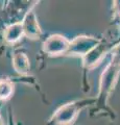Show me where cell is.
Instances as JSON below:
<instances>
[{
    "label": "cell",
    "mask_w": 120,
    "mask_h": 125,
    "mask_svg": "<svg viewBox=\"0 0 120 125\" xmlns=\"http://www.w3.org/2000/svg\"><path fill=\"white\" fill-rule=\"evenodd\" d=\"M94 99L75 100L62 105L53 113L49 119V125H69L73 123L79 115L80 111L89 103H93Z\"/></svg>",
    "instance_id": "6da1fadb"
},
{
    "label": "cell",
    "mask_w": 120,
    "mask_h": 125,
    "mask_svg": "<svg viewBox=\"0 0 120 125\" xmlns=\"http://www.w3.org/2000/svg\"><path fill=\"white\" fill-rule=\"evenodd\" d=\"M120 75V67L110 62L104 68L99 80V91L97 95V103L99 105H106L111 93L113 92L115 84Z\"/></svg>",
    "instance_id": "7a4b0ae2"
},
{
    "label": "cell",
    "mask_w": 120,
    "mask_h": 125,
    "mask_svg": "<svg viewBox=\"0 0 120 125\" xmlns=\"http://www.w3.org/2000/svg\"><path fill=\"white\" fill-rule=\"evenodd\" d=\"M99 44H101L100 39H97L92 36L80 34V36H77L70 41L69 48L65 55L84 57L86 54H88L92 49H94Z\"/></svg>",
    "instance_id": "3957f363"
},
{
    "label": "cell",
    "mask_w": 120,
    "mask_h": 125,
    "mask_svg": "<svg viewBox=\"0 0 120 125\" xmlns=\"http://www.w3.org/2000/svg\"><path fill=\"white\" fill-rule=\"evenodd\" d=\"M70 41L62 34H51L43 42L42 49L50 56L65 55L69 48Z\"/></svg>",
    "instance_id": "277c9868"
},
{
    "label": "cell",
    "mask_w": 120,
    "mask_h": 125,
    "mask_svg": "<svg viewBox=\"0 0 120 125\" xmlns=\"http://www.w3.org/2000/svg\"><path fill=\"white\" fill-rule=\"evenodd\" d=\"M22 26L24 30V37L29 40H38L42 34V29L38 21V17L33 9H30L23 18Z\"/></svg>",
    "instance_id": "5b68a950"
},
{
    "label": "cell",
    "mask_w": 120,
    "mask_h": 125,
    "mask_svg": "<svg viewBox=\"0 0 120 125\" xmlns=\"http://www.w3.org/2000/svg\"><path fill=\"white\" fill-rule=\"evenodd\" d=\"M109 50H110V46L108 44H103L101 42V44L96 46L88 54H86L84 57H82L83 66L89 70L95 68L96 66H98L102 62L106 54L109 52Z\"/></svg>",
    "instance_id": "8992f818"
},
{
    "label": "cell",
    "mask_w": 120,
    "mask_h": 125,
    "mask_svg": "<svg viewBox=\"0 0 120 125\" xmlns=\"http://www.w3.org/2000/svg\"><path fill=\"white\" fill-rule=\"evenodd\" d=\"M11 65L15 71L21 75H26L30 70L29 58L27 54L22 51H17L14 53L11 57Z\"/></svg>",
    "instance_id": "52a82bcc"
},
{
    "label": "cell",
    "mask_w": 120,
    "mask_h": 125,
    "mask_svg": "<svg viewBox=\"0 0 120 125\" xmlns=\"http://www.w3.org/2000/svg\"><path fill=\"white\" fill-rule=\"evenodd\" d=\"M23 36H24V30H23L21 22L13 23L7 26L3 31V40L7 44H15L20 41Z\"/></svg>",
    "instance_id": "ba28073f"
},
{
    "label": "cell",
    "mask_w": 120,
    "mask_h": 125,
    "mask_svg": "<svg viewBox=\"0 0 120 125\" xmlns=\"http://www.w3.org/2000/svg\"><path fill=\"white\" fill-rule=\"evenodd\" d=\"M14 93V83L7 78H0V101L10 99Z\"/></svg>",
    "instance_id": "9c48e42d"
},
{
    "label": "cell",
    "mask_w": 120,
    "mask_h": 125,
    "mask_svg": "<svg viewBox=\"0 0 120 125\" xmlns=\"http://www.w3.org/2000/svg\"><path fill=\"white\" fill-rule=\"evenodd\" d=\"M112 60L111 62L115 66L120 67V42L112 48Z\"/></svg>",
    "instance_id": "30bf717a"
},
{
    "label": "cell",
    "mask_w": 120,
    "mask_h": 125,
    "mask_svg": "<svg viewBox=\"0 0 120 125\" xmlns=\"http://www.w3.org/2000/svg\"><path fill=\"white\" fill-rule=\"evenodd\" d=\"M0 125H4V124H3V121L1 119V117H0Z\"/></svg>",
    "instance_id": "8fae6325"
}]
</instances>
